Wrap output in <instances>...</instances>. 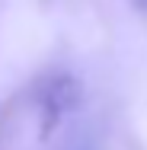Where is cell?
<instances>
[{
    "label": "cell",
    "mask_w": 147,
    "mask_h": 150,
    "mask_svg": "<svg viewBox=\"0 0 147 150\" xmlns=\"http://www.w3.org/2000/svg\"><path fill=\"white\" fill-rule=\"evenodd\" d=\"M77 99H80V86H77L74 77H67V74L51 77L42 90V109L48 115V125H55L64 112H70L77 105Z\"/></svg>",
    "instance_id": "1"
},
{
    "label": "cell",
    "mask_w": 147,
    "mask_h": 150,
    "mask_svg": "<svg viewBox=\"0 0 147 150\" xmlns=\"http://www.w3.org/2000/svg\"><path fill=\"white\" fill-rule=\"evenodd\" d=\"M134 6H138L141 13H147V0H134Z\"/></svg>",
    "instance_id": "2"
}]
</instances>
